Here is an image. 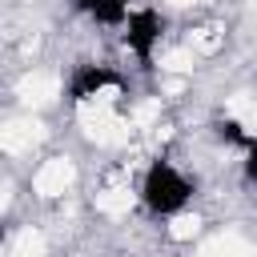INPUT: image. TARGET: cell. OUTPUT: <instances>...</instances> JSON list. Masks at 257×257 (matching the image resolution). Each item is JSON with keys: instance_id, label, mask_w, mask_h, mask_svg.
<instances>
[{"instance_id": "1", "label": "cell", "mask_w": 257, "mask_h": 257, "mask_svg": "<svg viewBox=\"0 0 257 257\" xmlns=\"http://www.w3.org/2000/svg\"><path fill=\"white\" fill-rule=\"evenodd\" d=\"M197 185L169 161V157H157L145 165L141 173V185H137V197H141V209L149 217H177L189 209Z\"/></svg>"}, {"instance_id": "2", "label": "cell", "mask_w": 257, "mask_h": 257, "mask_svg": "<svg viewBox=\"0 0 257 257\" xmlns=\"http://www.w3.org/2000/svg\"><path fill=\"white\" fill-rule=\"evenodd\" d=\"M165 28H169V20H165L157 8H133V12H128V20H124V28H120V40H124V48L137 56L141 68L153 64V52H157Z\"/></svg>"}, {"instance_id": "3", "label": "cell", "mask_w": 257, "mask_h": 257, "mask_svg": "<svg viewBox=\"0 0 257 257\" xmlns=\"http://www.w3.org/2000/svg\"><path fill=\"white\" fill-rule=\"evenodd\" d=\"M120 84V72L108 68V64H96V60H84L72 68L68 76V100L72 104H84V100H96L104 88H116Z\"/></svg>"}, {"instance_id": "4", "label": "cell", "mask_w": 257, "mask_h": 257, "mask_svg": "<svg viewBox=\"0 0 257 257\" xmlns=\"http://www.w3.org/2000/svg\"><path fill=\"white\" fill-rule=\"evenodd\" d=\"M72 8L80 12V16H88L92 24H100V28H124V20H128V0H72Z\"/></svg>"}, {"instance_id": "5", "label": "cell", "mask_w": 257, "mask_h": 257, "mask_svg": "<svg viewBox=\"0 0 257 257\" xmlns=\"http://www.w3.org/2000/svg\"><path fill=\"white\" fill-rule=\"evenodd\" d=\"M213 133H217L221 141H229V145H237L241 153H245V149L253 145V133H245V128H241V124H237L233 116H217V120H213Z\"/></svg>"}, {"instance_id": "6", "label": "cell", "mask_w": 257, "mask_h": 257, "mask_svg": "<svg viewBox=\"0 0 257 257\" xmlns=\"http://www.w3.org/2000/svg\"><path fill=\"white\" fill-rule=\"evenodd\" d=\"M241 177H245L249 185H257V137H253V145L241 153Z\"/></svg>"}]
</instances>
